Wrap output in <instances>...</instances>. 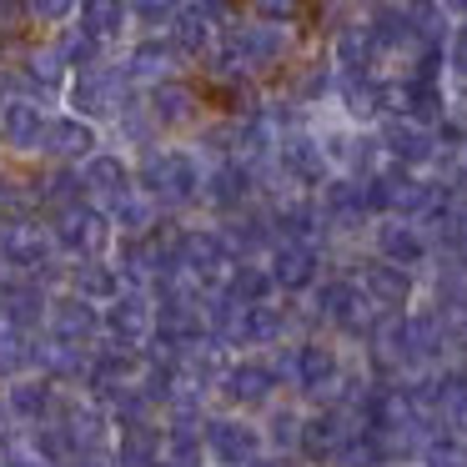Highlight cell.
Returning <instances> with one entry per match:
<instances>
[{"label": "cell", "instance_id": "6da1fadb", "mask_svg": "<svg viewBox=\"0 0 467 467\" xmlns=\"http://www.w3.org/2000/svg\"><path fill=\"white\" fill-rule=\"evenodd\" d=\"M136 186L176 222L202 216V192H206V161L186 141H166L156 151L136 156Z\"/></svg>", "mask_w": 467, "mask_h": 467}, {"label": "cell", "instance_id": "7a4b0ae2", "mask_svg": "<svg viewBox=\"0 0 467 467\" xmlns=\"http://www.w3.org/2000/svg\"><path fill=\"white\" fill-rule=\"evenodd\" d=\"M352 362L357 357L347 352L342 342H332V337H302V342H292V377H286V392H292L302 407H337Z\"/></svg>", "mask_w": 467, "mask_h": 467}, {"label": "cell", "instance_id": "3957f363", "mask_svg": "<svg viewBox=\"0 0 467 467\" xmlns=\"http://www.w3.org/2000/svg\"><path fill=\"white\" fill-rule=\"evenodd\" d=\"M136 101H141V91H136V81L126 76L121 56H116V61L96 66V71L71 76V91H66L61 111L81 116V121L101 126V131H111V126L121 121V111H131Z\"/></svg>", "mask_w": 467, "mask_h": 467}, {"label": "cell", "instance_id": "277c9868", "mask_svg": "<svg viewBox=\"0 0 467 467\" xmlns=\"http://www.w3.org/2000/svg\"><path fill=\"white\" fill-rule=\"evenodd\" d=\"M282 397H292V392L282 387L272 357H232L222 382H216V407L222 412H242V417H262Z\"/></svg>", "mask_w": 467, "mask_h": 467}, {"label": "cell", "instance_id": "5b68a950", "mask_svg": "<svg viewBox=\"0 0 467 467\" xmlns=\"http://www.w3.org/2000/svg\"><path fill=\"white\" fill-rule=\"evenodd\" d=\"M176 266H182L186 282H196L202 292H222L226 276H232L236 256L226 246L222 226L196 216V222H182V236H176Z\"/></svg>", "mask_w": 467, "mask_h": 467}, {"label": "cell", "instance_id": "8992f818", "mask_svg": "<svg viewBox=\"0 0 467 467\" xmlns=\"http://www.w3.org/2000/svg\"><path fill=\"white\" fill-rule=\"evenodd\" d=\"M11 76H16V91H21L26 101L46 106V111H61V106H66V91H71V66L61 61V51H56L46 36L26 41L21 51L11 56Z\"/></svg>", "mask_w": 467, "mask_h": 467}, {"label": "cell", "instance_id": "52a82bcc", "mask_svg": "<svg viewBox=\"0 0 467 467\" xmlns=\"http://www.w3.org/2000/svg\"><path fill=\"white\" fill-rule=\"evenodd\" d=\"M51 222V236H56V252H61V262H111L116 252V226L111 216L101 212V206H71V212H56L46 216Z\"/></svg>", "mask_w": 467, "mask_h": 467}, {"label": "cell", "instance_id": "ba28073f", "mask_svg": "<svg viewBox=\"0 0 467 467\" xmlns=\"http://www.w3.org/2000/svg\"><path fill=\"white\" fill-rule=\"evenodd\" d=\"M0 266L21 282H41L61 266V252H56V236L46 216H31V222H11L0 226Z\"/></svg>", "mask_w": 467, "mask_h": 467}, {"label": "cell", "instance_id": "9c48e42d", "mask_svg": "<svg viewBox=\"0 0 467 467\" xmlns=\"http://www.w3.org/2000/svg\"><path fill=\"white\" fill-rule=\"evenodd\" d=\"M141 101H146V111H151V121L161 126L166 141H192V136L212 121V111H206V91H202L196 76L151 86V91H141Z\"/></svg>", "mask_w": 467, "mask_h": 467}, {"label": "cell", "instance_id": "30bf717a", "mask_svg": "<svg viewBox=\"0 0 467 467\" xmlns=\"http://www.w3.org/2000/svg\"><path fill=\"white\" fill-rule=\"evenodd\" d=\"M202 437H206V462L212 467H262L272 457L266 452V437H262V422L242 417V412H222L216 407L202 422Z\"/></svg>", "mask_w": 467, "mask_h": 467}, {"label": "cell", "instance_id": "8fae6325", "mask_svg": "<svg viewBox=\"0 0 467 467\" xmlns=\"http://www.w3.org/2000/svg\"><path fill=\"white\" fill-rule=\"evenodd\" d=\"M337 272H352L377 312H412V306L422 302V276L402 272V266H392V262H377L372 252H357V256H347V262H337Z\"/></svg>", "mask_w": 467, "mask_h": 467}, {"label": "cell", "instance_id": "7c38bea8", "mask_svg": "<svg viewBox=\"0 0 467 467\" xmlns=\"http://www.w3.org/2000/svg\"><path fill=\"white\" fill-rule=\"evenodd\" d=\"M266 266H272V282L282 292V302H306L327 282V272H332V252L312 242H276Z\"/></svg>", "mask_w": 467, "mask_h": 467}, {"label": "cell", "instance_id": "4fadbf2b", "mask_svg": "<svg viewBox=\"0 0 467 467\" xmlns=\"http://www.w3.org/2000/svg\"><path fill=\"white\" fill-rule=\"evenodd\" d=\"M56 427L71 442V462L76 457H91V452H116V417L101 402H91L86 392H66Z\"/></svg>", "mask_w": 467, "mask_h": 467}, {"label": "cell", "instance_id": "5bb4252c", "mask_svg": "<svg viewBox=\"0 0 467 467\" xmlns=\"http://www.w3.org/2000/svg\"><path fill=\"white\" fill-rule=\"evenodd\" d=\"M262 202L256 192V171L242 161H216L206 166V192H202V216L206 222H232V216L252 212Z\"/></svg>", "mask_w": 467, "mask_h": 467}, {"label": "cell", "instance_id": "9a60e30c", "mask_svg": "<svg viewBox=\"0 0 467 467\" xmlns=\"http://www.w3.org/2000/svg\"><path fill=\"white\" fill-rule=\"evenodd\" d=\"M51 116L56 111L26 101V96H16V101L0 106V151H5V161H11V166H36V161H41Z\"/></svg>", "mask_w": 467, "mask_h": 467}, {"label": "cell", "instance_id": "2e32d148", "mask_svg": "<svg viewBox=\"0 0 467 467\" xmlns=\"http://www.w3.org/2000/svg\"><path fill=\"white\" fill-rule=\"evenodd\" d=\"M106 131L91 121H81V116L71 111H56L51 126H46V146H41V161L36 166H86L91 156L106 151Z\"/></svg>", "mask_w": 467, "mask_h": 467}, {"label": "cell", "instance_id": "e0dca14e", "mask_svg": "<svg viewBox=\"0 0 467 467\" xmlns=\"http://www.w3.org/2000/svg\"><path fill=\"white\" fill-rule=\"evenodd\" d=\"M362 432V422H357L347 407H306V427H302V462L306 467H332L337 457H342V447L352 442V437Z\"/></svg>", "mask_w": 467, "mask_h": 467}, {"label": "cell", "instance_id": "ac0fdd59", "mask_svg": "<svg viewBox=\"0 0 467 467\" xmlns=\"http://www.w3.org/2000/svg\"><path fill=\"white\" fill-rule=\"evenodd\" d=\"M377 136H382L387 166H402V171H412V176H432L437 171V156H442L437 131L407 121V116H387V121L377 126Z\"/></svg>", "mask_w": 467, "mask_h": 467}, {"label": "cell", "instance_id": "d6986e66", "mask_svg": "<svg viewBox=\"0 0 467 467\" xmlns=\"http://www.w3.org/2000/svg\"><path fill=\"white\" fill-rule=\"evenodd\" d=\"M51 342H66V347H81V352H96V347L106 342V312L91 302H81V296L61 292L51 296V312H46V332Z\"/></svg>", "mask_w": 467, "mask_h": 467}, {"label": "cell", "instance_id": "ffe728a7", "mask_svg": "<svg viewBox=\"0 0 467 467\" xmlns=\"http://www.w3.org/2000/svg\"><path fill=\"white\" fill-rule=\"evenodd\" d=\"M367 252H372L377 262H392V266L417 272V276H427V266H432V256H437L422 226L397 222V216H387V222L372 226V236H367Z\"/></svg>", "mask_w": 467, "mask_h": 467}, {"label": "cell", "instance_id": "44dd1931", "mask_svg": "<svg viewBox=\"0 0 467 467\" xmlns=\"http://www.w3.org/2000/svg\"><path fill=\"white\" fill-rule=\"evenodd\" d=\"M121 66H126V76L136 81V91H151V86H166V81L192 76V66L176 56V46L166 41V36H136V41L121 51Z\"/></svg>", "mask_w": 467, "mask_h": 467}, {"label": "cell", "instance_id": "7402d4cb", "mask_svg": "<svg viewBox=\"0 0 467 467\" xmlns=\"http://www.w3.org/2000/svg\"><path fill=\"white\" fill-rule=\"evenodd\" d=\"M5 392V407H11V417H16V427L21 432H36V427H51L56 417H61V402H66V392H76V387H56V382H46V377H21V382H11V387H0Z\"/></svg>", "mask_w": 467, "mask_h": 467}, {"label": "cell", "instance_id": "603a6c76", "mask_svg": "<svg viewBox=\"0 0 467 467\" xmlns=\"http://www.w3.org/2000/svg\"><path fill=\"white\" fill-rule=\"evenodd\" d=\"M81 182H86V202L111 212V206H121L136 192V161L126 151H116V146H106L101 156H91L81 166Z\"/></svg>", "mask_w": 467, "mask_h": 467}, {"label": "cell", "instance_id": "cb8c5ba5", "mask_svg": "<svg viewBox=\"0 0 467 467\" xmlns=\"http://www.w3.org/2000/svg\"><path fill=\"white\" fill-rule=\"evenodd\" d=\"M106 337L131 347V352H146V347L156 342V296L126 286V292L106 306Z\"/></svg>", "mask_w": 467, "mask_h": 467}, {"label": "cell", "instance_id": "d4e9b609", "mask_svg": "<svg viewBox=\"0 0 467 467\" xmlns=\"http://www.w3.org/2000/svg\"><path fill=\"white\" fill-rule=\"evenodd\" d=\"M76 26L101 46L106 56H121L126 46L136 41V26H131V0H81V11H76Z\"/></svg>", "mask_w": 467, "mask_h": 467}, {"label": "cell", "instance_id": "484cf974", "mask_svg": "<svg viewBox=\"0 0 467 467\" xmlns=\"http://www.w3.org/2000/svg\"><path fill=\"white\" fill-rule=\"evenodd\" d=\"M216 226H222V236H226L236 262H266V256L276 252V242H282L276 226H272V212H266L262 202H256L252 212L232 216V222H216Z\"/></svg>", "mask_w": 467, "mask_h": 467}, {"label": "cell", "instance_id": "4316f807", "mask_svg": "<svg viewBox=\"0 0 467 467\" xmlns=\"http://www.w3.org/2000/svg\"><path fill=\"white\" fill-rule=\"evenodd\" d=\"M86 372H91V352L81 347H66V342H51V337H36V377L56 387H86Z\"/></svg>", "mask_w": 467, "mask_h": 467}, {"label": "cell", "instance_id": "83f0119b", "mask_svg": "<svg viewBox=\"0 0 467 467\" xmlns=\"http://www.w3.org/2000/svg\"><path fill=\"white\" fill-rule=\"evenodd\" d=\"M66 292L106 312V306L126 292V282H121V272H116V262H66Z\"/></svg>", "mask_w": 467, "mask_h": 467}, {"label": "cell", "instance_id": "f1b7e54d", "mask_svg": "<svg viewBox=\"0 0 467 467\" xmlns=\"http://www.w3.org/2000/svg\"><path fill=\"white\" fill-rule=\"evenodd\" d=\"M262 437H266V452L272 457H296L302 452V427H306V407L296 402V397H282V402H272L262 417Z\"/></svg>", "mask_w": 467, "mask_h": 467}, {"label": "cell", "instance_id": "f546056e", "mask_svg": "<svg viewBox=\"0 0 467 467\" xmlns=\"http://www.w3.org/2000/svg\"><path fill=\"white\" fill-rule=\"evenodd\" d=\"M216 36L222 31H212V26L196 16V0H182V11H176V21H171V31H166V41L176 46V56H182L186 66H192V76L206 66V56L216 51Z\"/></svg>", "mask_w": 467, "mask_h": 467}, {"label": "cell", "instance_id": "4dcf8cb0", "mask_svg": "<svg viewBox=\"0 0 467 467\" xmlns=\"http://www.w3.org/2000/svg\"><path fill=\"white\" fill-rule=\"evenodd\" d=\"M46 312H51V292L41 282H16L11 296L0 302V322L16 327L26 337H41L46 332Z\"/></svg>", "mask_w": 467, "mask_h": 467}, {"label": "cell", "instance_id": "1f68e13d", "mask_svg": "<svg viewBox=\"0 0 467 467\" xmlns=\"http://www.w3.org/2000/svg\"><path fill=\"white\" fill-rule=\"evenodd\" d=\"M166 457V422H141L116 432V467H161Z\"/></svg>", "mask_w": 467, "mask_h": 467}, {"label": "cell", "instance_id": "d6a6232c", "mask_svg": "<svg viewBox=\"0 0 467 467\" xmlns=\"http://www.w3.org/2000/svg\"><path fill=\"white\" fill-rule=\"evenodd\" d=\"M106 216H111V226H116L121 242H146V236H156V232H161V222H166V212L141 192V186H136L121 206H111Z\"/></svg>", "mask_w": 467, "mask_h": 467}, {"label": "cell", "instance_id": "836d02e7", "mask_svg": "<svg viewBox=\"0 0 467 467\" xmlns=\"http://www.w3.org/2000/svg\"><path fill=\"white\" fill-rule=\"evenodd\" d=\"M222 296H226V302H236V306H266V302H282V292H276L272 266H266V262H236V266H232V276H226V286H222Z\"/></svg>", "mask_w": 467, "mask_h": 467}, {"label": "cell", "instance_id": "e575fe53", "mask_svg": "<svg viewBox=\"0 0 467 467\" xmlns=\"http://www.w3.org/2000/svg\"><path fill=\"white\" fill-rule=\"evenodd\" d=\"M36 186H41V206H46V216L71 212V206H86L81 166H36Z\"/></svg>", "mask_w": 467, "mask_h": 467}, {"label": "cell", "instance_id": "d590c367", "mask_svg": "<svg viewBox=\"0 0 467 467\" xmlns=\"http://www.w3.org/2000/svg\"><path fill=\"white\" fill-rule=\"evenodd\" d=\"M36 372V337L16 332V327L0 322V387L21 382V377Z\"/></svg>", "mask_w": 467, "mask_h": 467}, {"label": "cell", "instance_id": "8d00e7d4", "mask_svg": "<svg viewBox=\"0 0 467 467\" xmlns=\"http://www.w3.org/2000/svg\"><path fill=\"white\" fill-rule=\"evenodd\" d=\"M166 462L171 467H212L202 427H166Z\"/></svg>", "mask_w": 467, "mask_h": 467}, {"label": "cell", "instance_id": "74e56055", "mask_svg": "<svg viewBox=\"0 0 467 467\" xmlns=\"http://www.w3.org/2000/svg\"><path fill=\"white\" fill-rule=\"evenodd\" d=\"M246 16L262 21V26H276V31H302L306 36V5H296V0H252Z\"/></svg>", "mask_w": 467, "mask_h": 467}, {"label": "cell", "instance_id": "f35d334b", "mask_svg": "<svg viewBox=\"0 0 467 467\" xmlns=\"http://www.w3.org/2000/svg\"><path fill=\"white\" fill-rule=\"evenodd\" d=\"M31 5V31L36 36H61L66 26L76 21L81 0H26Z\"/></svg>", "mask_w": 467, "mask_h": 467}, {"label": "cell", "instance_id": "ab89813d", "mask_svg": "<svg viewBox=\"0 0 467 467\" xmlns=\"http://www.w3.org/2000/svg\"><path fill=\"white\" fill-rule=\"evenodd\" d=\"M182 11V0H131V26L136 36H166Z\"/></svg>", "mask_w": 467, "mask_h": 467}, {"label": "cell", "instance_id": "60d3db41", "mask_svg": "<svg viewBox=\"0 0 467 467\" xmlns=\"http://www.w3.org/2000/svg\"><path fill=\"white\" fill-rule=\"evenodd\" d=\"M417 467H467V442L457 432H437Z\"/></svg>", "mask_w": 467, "mask_h": 467}, {"label": "cell", "instance_id": "b9f144b4", "mask_svg": "<svg viewBox=\"0 0 467 467\" xmlns=\"http://www.w3.org/2000/svg\"><path fill=\"white\" fill-rule=\"evenodd\" d=\"M16 432H21V427H16L11 407H5V392H0V452H5V447L16 442Z\"/></svg>", "mask_w": 467, "mask_h": 467}, {"label": "cell", "instance_id": "7bdbcfd3", "mask_svg": "<svg viewBox=\"0 0 467 467\" xmlns=\"http://www.w3.org/2000/svg\"><path fill=\"white\" fill-rule=\"evenodd\" d=\"M71 467H116V452H91V457H76Z\"/></svg>", "mask_w": 467, "mask_h": 467}, {"label": "cell", "instance_id": "ee69618b", "mask_svg": "<svg viewBox=\"0 0 467 467\" xmlns=\"http://www.w3.org/2000/svg\"><path fill=\"white\" fill-rule=\"evenodd\" d=\"M447 432H457V437H462V442H467V407H462V412L452 417V427H447Z\"/></svg>", "mask_w": 467, "mask_h": 467}, {"label": "cell", "instance_id": "f6af8a7d", "mask_svg": "<svg viewBox=\"0 0 467 467\" xmlns=\"http://www.w3.org/2000/svg\"><path fill=\"white\" fill-rule=\"evenodd\" d=\"M5 166H11V161H5V151H0V171H5Z\"/></svg>", "mask_w": 467, "mask_h": 467}, {"label": "cell", "instance_id": "bcb514c9", "mask_svg": "<svg viewBox=\"0 0 467 467\" xmlns=\"http://www.w3.org/2000/svg\"><path fill=\"white\" fill-rule=\"evenodd\" d=\"M0 467H11V462H5V452H0Z\"/></svg>", "mask_w": 467, "mask_h": 467}]
</instances>
